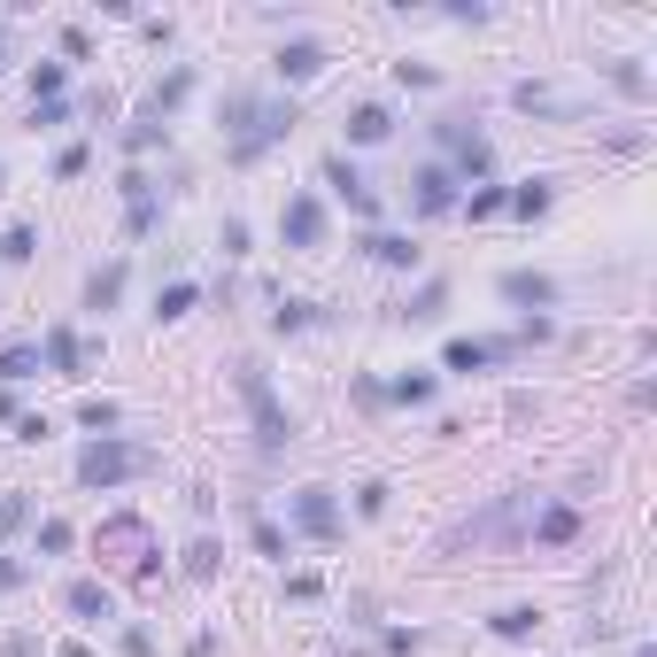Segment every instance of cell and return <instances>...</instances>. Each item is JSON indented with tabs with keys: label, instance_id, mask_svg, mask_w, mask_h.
I'll return each instance as SVG.
<instances>
[{
	"label": "cell",
	"instance_id": "7402d4cb",
	"mask_svg": "<svg viewBox=\"0 0 657 657\" xmlns=\"http://www.w3.org/2000/svg\"><path fill=\"white\" fill-rule=\"evenodd\" d=\"M47 364H39V340H8L0 348V387H16V379H39Z\"/></svg>",
	"mask_w": 657,
	"mask_h": 657
},
{
	"label": "cell",
	"instance_id": "7dc6e473",
	"mask_svg": "<svg viewBox=\"0 0 657 657\" xmlns=\"http://www.w3.org/2000/svg\"><path fill=\"white\" fill-rule=\"evenodd\" d=\"M23 588V557H0V596H16Z\"/></svg>",
	"mask_w": 657,
	"mask_h": 657
},
{
	"label": "cell",
	"instance_id": "3957f363",
	"mask_svg": "<svg viewBox=\"0 0 657 657\" xmlns=\"http://www.w3.org/2000/svg\"><path fill=\"white\" fill-rule=\"evenodd\" d=\"M232 387H240V402H248V418H256V449H263V457L295 449V410H279L271 371H263L256 356H240V364H232Z\"/></svg>",
	"mask_w": 657,
	"mask_h": 657
},
{
	"label": "cell",
	"instance_id": "836d02e7",
	"mask_svg": "<svg viewBox=\"0 0 657 657\" xmlns=\"http://www.w3.org/2000/svg\"><path fill=\"white\" fill-rule=\"evenodd\" d=\"M217 565H225L217 541H193V549H186V580H217Z\"/></svg>",
	"mask_w": 657,
	"mask_h": 657
},
{
	"label": "cell",
	"instance_id": "ffe728a7",
	"mask_svg": "<svg viewBox=\"0 0 657 657\" xmlns=\"http://www.w3.org/2000/svg\"><path fill=\"white\" fill-rule=\"evenodd\" d=\"M186 93H193V70H186V62H178V70H170L163 86H156V93H148V101H140V117H156V125H170V109H178V101H186Z\"/></svg>",
	"mask_w": 657,
	"mask_h": 657
},
{
	"label": "cell",
	"instance_id": "d4e9b609",
	"mask_svg": "<svg viewBox=\"0 0 657 657\" xmlns=\"http://www.w3.org/2000/svg\"><path fill=\"white\" fill-rule=\"evenodd\" d=\"M557 201V178H526V186H510V201L502 209H518V217H541Z\"/></svg>",
	"mask_w": 657,
	"mask_h": 657
},
{
	"label": "cell",
	"instance_id": "1f68e13d",
	"mask_svg": "<svg viewBox=\"0 0 657 657\" xmlns=\"http://www.w3.org/2000/svg\"><path fill=\"white\" fill-rule=\"evenodd\" d=\"M78 426H93V434H117V402H109V395H86V402H78Z\"/></svg>",
	"mask_w": 657,
	"mask_h": 657
},
{
	"label": "cell",
	"instance_id": "30bf717a",
	"mask_svg": "<svg viewBox=\"0 0 657 657\" xmlns=\"http://www.w3.org/2000/svg\"><path fill=\"white\" fill-rule=\"evenodd\" d=\"M340 132H348V148H379V140H395V109L387 101H356L340 117Z\"/></svg>",
	"mask_w": 657,
	"mask_h": 657
},
{
	"label": "cell",
	"instance_id": "cb8c5ba5",
	"mask_svg": "<svg viewBox=\"0 0 657 657\" xmlns=\"http://www.w3.org/2000/svg\"><path fill=\"white\" fill-rule=\"evenodd\" d=\"M23 86H31V109H39V101H62V86H70V62H31V78H23Z\"/></svg>",
	"mask_w": 657,
	"mask_h": 657
},
{
	"label": "cell",
	"instance_id": "52a82bcc",
	"mask_svg": "<svg viewBox=\"0 0 657 657\" xmlns=\"http://www.w3.org/2000/svg\"><path fill=\"white\" fill-rule=\"evenodd\" d=\"M434 132H441V148L457 156V170H465V178H488V170H495V148H488V132H480L472 117H441Z\"/></svg>",
	"mask_w": 657,
	"mask_h": 657
},
{
	"label": "cell",
	"instance_id": "816d5d0a",
	"mask_svg": "<svg viewBox=\"0 0 657 657\" xmlns=\"http://www.w3.org/2000/svg\"><path fill=\"white\" fill-rule=\"evenodd\" d=\"M643 657H650V650H643Z\"/></svg>",
	"mask_w": 657,
	"mask_h": 657
},
{
	"label": "cell",
	"instance_id": "5b68a950",
	"mask_svg": "<svg viewBox=\"0 0 657 657\" xmlns=\"http://www.w3.org/2000/svg\"><path fill=\"white\" fill-rule=\"evenodd\" d=\"M326 240H332L326 201H318V193H287V201H279V248H295V256H318Z\"/></svg>",
	"mask_w": 657,
	"mask_h": 657
},
{
	"label": "cell",
	"instance_id": "484cf974",
	"mask_svg": "<svg viewBox=\"0 0 657 657\" xmlns=\"http://www.w3.org/2000/svg\"><path fill=\"white\" fill-rule=\"evenodd\" d=\"M441 310H449V287H441V279H426V287H418V295L402 302V318H410V326H434Z\"/></svg>",
	"mask_w": 657,
	"mask_h": 657
},
{
	"label": "cell",
	"instance_id": "ba28073f",
	"mask_svg": "<svg viewBox=\"0 0 657 657\" xmlns=\"http://www.w3.org/2000/svg\"><path fill=\"white\" fill-rule=\"evenodd\" d=\"M326 47L318 39H279V54H271V70H279V86H310V78H326Z\"/></svg>",
	"mask_w": 657,
	"mask_h": 657
},
{
	"label": "cell",
	"instance_id": "c3c4849f",
	"mask_svg": "<svg viewBox=\"0 0 657 657\" xmlns=\"http://www.w3.org/2000/svg\"><path fill=\"white\" fill-rule=\"evenodd\" d=\"M0 418H23V410H16V395H8V387H0Z\"/></svg>",
	"mask_w": 657,
	"mask_h": 657
},
{
	"label": "cell",
	"instance_id": "d6a6232c",
	"mask_svg": "<svg viewBox=\"0 0 657 657\" xmlns=\"http://www.w3.org/2000/svg\"><path fill=\"white\" fill-rule=\"evenodd\" d=\"M140 541H148L140 518H109V526H101V549H140Z\"/></svg>",
	"mask_w": 657,
	"mask_h": 657
},
{
	"label": "cell",
	"instance_id": "e575fe53",
	"mask_svg": "<svg viewBox=\"0 0 657 657\" xmlns=\"http://www.w3.org/2000/svg\"><path fill=\"white\" fill-rule=\"evenodd\" d=\"M156 140H170V125H156V117H140V125H125V156H148Z\"/></svg>",
	"mask_w": 657,
	"mask_h": 657
},
{
	"label": "cell",
	"instance_id": "f907efd6",
	"mask_svg": "<svg viewBox=\"0 0 657 657\" xmlns=\"http://www.w3.org/2000/svg\"><path fill=\"white\" fill-rule=\"evenodd\" d=\"M0 178H8V170H0Z\"/></svg>",
	"mask_w": 657,
	"mask_h": 657
},
{
	"label": "cell",
	"instance_id": "7a4b0ae2",
	"mask_svg": "<svg viewBox=\"0 0 657 657\" xmlns=\"http://www.w3.org/2000/svg\"><path fill=\"white\" fill-rule=\"evenodd\" d=\"M534 526V488H510V495H495L488 510H472V518H457L449 534H441V557H488V549H510L518 534Z\"/></svg>",
	"mask_w": 657,
	"mask_h": 657
},
{
	"label": "cell",
	"instance_id": "7c38bea8",
	"mask_svg": "<svg viewBox=\"0 0 657 657\" xmlns=\"http://www.w3.org/2000/svg\"><path fill=\"white\" fill-rule=\"evenodd\" d=\"M326 186L348 201V209H356V217H379V193H371V178L348 163V156H326Z\"/></svg>",
	"mask_w": 657,
	"mask_h": 657
},
{
	"label": "cell",
	"instance_id": "2e32d148",
	"mask_svg": "<svg viewBox=\"0 0 657 657\" xmlns=\"http://www.w3.org/2000/svg\"><path fill=\"white\" fill-rule=\"evenodd\" d=\"M495 356H510V340H465V332H457V340L441 348V371H488Z\"/></svg>",
	"mask_w": 657,
	"mask_h": 657
},
{
	"label": "cell",
	"instance_id": "8fae6325",
	"mask_svg": "<svg viewBox=\"0 0 657 657\" xmlns=\"http://www.w3.org/2000/svg\"><path fill=\"white\" fill-rule=\"evenodd\" d=\"M495 295H502V302H518V310L534 318V310H549V302H557V279H549V271H502V279H495Z\"/></svg>",
	"mask_w": 657,
	"mask_h": 657
},
{
	"label": "cell",
	"instance_id": "4dcf8cb0",
	"mask_svg": "<svg viewBox=\"0 0 657 657\" xmlns=\"http://www.w3.org/2000/svg\"><path fill=\"white\" fill-rule=\"evenodd\" d=\"M318 326V302H279L271 310V332H310Z\"/></svg>",
	"mask_w": 657,
	"mask_h": 657
},
{
	"label": "cell",
	"instance_id": "e0dca14e",
	"mask_svg": "<svg viewBox=\"0 0 657 657\" xmlns=\"http://www.w3.org/2000/svg\"><path fill=\"white\" fill-rule=\"evenodd\" d=\"M434 395H441V371H426V364L395 371V387H387V402H402V410H426Z\"/></svg>",
	"mask_w": 657,
	"mask_h": 657
},
{
	"label": "cell",
	"instance_id": "d6986e66",
	"mask_svg": "<svg viewBox=\"0 0 657 657\" xmlns=\"http://www.w3.org/2000/svg\"><path fill=\"white\" fill-rule=\"evenodd\" d=\"M510 101H518L526 117H580V109H573V101H565L557 86H541V78H526V86H510Z\"/></svg>",
	"mask_w": 657,
	"mask_h": 657
},
{
	"label": "cell",
	"instance_id": "f546056e",
	"mask_svg": "<svg viewBox=\"0 0 657 657\" xmlns=\"http://www.w3.org/2000/svg\"><path fill=\"white\" fill-rule=\"evenodd\" d=\"M39 256V225H8L0 232V263H31Z\"/></svg>",
	"mask_w": 657,
	"mask_h": 657
},
{
	"label": "cell",
	"instance_id": "4fadbf2b",
	"mask_svg": "<svg viewBox=\"0 0 657 657\" xmlns=\"http://www.w3.org/2000/svg\"><path fill=\"white\" fill-rule=\"evenodd\" d=\"M39 364H47V371H62V379H78V371H86V340H78L70 326H47V340H39Z\"/></svg>",
	"mask_w": 657,
	"mask_h": 657
},
{
	"label": "cell",
	"instance_id": "7bdbcfd3",
	"mask_svg": "<svg viewBox=\"0 0 657 657\" xmlns=\"http://www.w3.org/2000/svg\"><path fill=\"white\" fill-rule=\"evenodd\" d=\"M217 248H225V256H248V225L225 217V225H217Z\"/></svg>",
	"mask_w": 657,
	"mask_h": 657
},
{
	"label": "cell",
	"instance_id": "d590c367",
	"mask_svg": "<svg viewBox=\"0 0 657 657\" xmlns=\"http://www.w3.org/2000/svg\"><path fill=\"white\" fill-rule=\"evenodd\" d=\"M156 225H163L156 193H148V201H125V232H132V240H140V232H156Z\"/></svg>",
	"mask_w": 657,
	"mask_h": 657
},
{
	"label": "cell",
	"instance_id": "ac0fdd59",
	"mask_svg": "<svg viewBox=\"0 0 657 657\" xmlns=\"http://www.w3.org/2000/svg\"><path fill=\"white\" fill-rule=\"evenodd\" d=\"M526 534H534L541 549H565V541L580 534V510H573V502H549V510H534V526H526Z\"/></svg>",
	"mask_w": 657,
	"mask_h": 657
},
{
	"label": "cell",
	"instance_id": "681fc988",
	"mask_svg": "<svg viewBox=\"0 0 657 657\" xmlns=\"http://www.w3.org/2000/svg\"><path fill=\"white\" fill-rule=\"evenodd\" d=\"M0 62H8V16H0Z\"/></svg>",
	"mask_w": 657,
	"mask_h": 657
},
{
	"label": "cell",
	"instance_id": "6da1fadb",
	"mask_svg": "<svg viewBox=\"0 0 657 657\" xmlns=\"http://www.w3.org/2000/svg\"><path fill=\"white\" fill-rule=\"evenodd\" d=\"M217 125H225V163L248 170V163H263V156L295 132V109H287V101H256V93H225Z\"/></svg>",
	"mask_w": 657,
	"mask_h": 657
},
{
	"label": "cell",
	"instance_id": "277c9868",
	"mask_svg": "<svg viewBox=\"0 0 657 657\" xmlns=\"http://www.w3.org/2000/svg\"><path fill=\"white\" fill-rule=\"evenodd\" d=\"M140 472H156V449H140V441L93 434V441L78 449V488H93V495L125 488V480H140Z\"/></svg>",
	"mask_w": 657,
	"mask_h": 657
},
{
	"label": "cell",
	"instance_id": "9a60e30c",
	"mask_svg": "<svg viewBox=\"0 0 657 657\" xmlns=\"http://www.w3.org/2000/svg\"><path fill=\"white\" fill-rule=\"evenodd\" d=\"M125 279H132L125 256H109L101 271H86V310H117V302H125Z\"/></svg>",
	"mask_w": 657,
	"mask_h": 657
},
{
	"label": "cell",
	"instance_id": "83f0119b",
	"mask_svg": "<svg viewBox=\"0 0 657 657\" xmlns=\"http://www.w3.org/2000/svg\"><path fill=\"white\" fill-rule=\"evenodd\" d=\"M502 201H510V186H472V193H465L457 209H465L472 225H488V217H502Z\"/></svg>",
	"mask_w": 657,
	"mask_h": 657
},
{
	"label": "cell",
	"instance_id": "8d00e7d4",
	"mask_svg": "<svg viewBox=\"0 0 657 657\" xmlns=\"http://www.w3.org/2000/svg\"><path fill=\"white\" fill-rule=\"evenodd\" d=\"M78 534H70V518H39V557H62Z\"/></svg>",
	"mask_w": 657,
	"mask_h": 657
},
{
	"label": "cell",
	"instance_id": "4316f807",
	"mask_svg": "<svg viewBox=\"0 0 657 657\" xmlns=\"http://www.w3.org/2000/svg\"><path fill=\"white\" fill-rule=\"evenodd\" d=\"M193 302H201V287H193V279H170L163 295H156V326H170V318H186Z\"/></svg>",
	"mask_w": 657,
	"mask_h": 657
},
{
	"label": "cell",
	"instance_id": "f6af8a7d",
	"mask_svg": "<svg viewBox=\"0 0 657 657\" xmlns=\"http://www.w3.org/2000/svg\"><path fill=\"white\" fill-rule=\"evenodd\" d=\"M47 434H54V426H47V418H39V410H23V418H16V441H31V449H39V441H47Z\"/></svg>",
	"mask_w": 657,
	"mask_h": 657
},
{
	"label": "cell",
	"instance_id": "8992f818",
	"mask_svg": "<svg viewBox=\"0 0 657 657\" xmlns=\"http://www.w3.org/2000/svg\"><path fill=\"white\" fill-rule=\"evenodd\" d=\"M287 526H295L302 541H340V534H348V518H340V495L318 488V480H310V488H295V495H287Z\"/></svg>",
	"mask_w": 657,
	"mask_h": 657
},
{
	"label": "cell",
	"instance_id": "f35d334b",
	"mask_svg": "<svg viewBox=\"0 0 657 657\" xmlns=\"http://www.w3.org/2000/svg\"><path fill=\"white\" fill-rule=\"evenodd\" d=\"M23 518H31V495H23V488H0V534H16Z\"/></svg>",
	"mask_w": 657,
	"mask_h": 657
},
{
	"label": "cell",
	"instance_id": "f1b7e54d",
	"mask_svg": "<svg viewBox=\"0 0 657 657\" xmlns=\"http://www.w3.org/2000/svg\"><path fill=\"white\" fill-rule=\"evenodd\" d=\"M604 78H611L627 101H650V70H643V62H604Z\"/></svg>",
	"mask_w": 657,
	"mask_h": 657
},
{
	"label": "cell",
	"instance_id": "5bb4252c",
	"mask_svg": "<svg viewBox=\"0 0 657 657\" xmlns=\"http://www.w3.org/2000/svg\"><path fill=\"white\" fill-rule=\"evenodd\" d=\"M356 248H364L371 263H387V271H418V240H410V232H364Z\"/></svg>",
	"mask_w": 657,
	"mask_h": 657
},
{
	"label": "cell",
	"instance_id": "60d3db41",
	"mask_svg": "<svg viewBox=\"0 0 657 657\" xmlns=\"http://www.w3.org/2000/svg\"><path fill=\"white\" fill-rule=\"evenodd\" d=\"M395 86H410V93H426V86H441V70H434V62H395Z\"/></svg>",
	"mask_w": 657,
	"mask_h": 657
},
{
	"label": "cell",
	"instance_id": "ee69618b",
	"mask_svg": "<svg viewBox=\"0 0 657 657\" xmlns=\"http://www.w3.org/2000/svg\"><path fill=\"white\" fill-rule=\"evenodd\" d=\"M62 54H70V62H86V54H93V31H86V23H70V31H62Z\"/></svg>",
	"mask_w": 657,
	"mask_h": 657
},
{
	"label": "cell",
	"instance_id": "44dd1931",
	"mask_svg": "<svg viewBox=\"0 0 657 657\" xmlns=\"http://www.w3.org/2000/svg\"><path fill=\"white\" fill-rule=\"evenodd\" d=\"M62 604H70V611H78V619H93V627H101V619H109V611H117V596H109V588H101V580H70V588H62Z\"/></svg>",
	"mask_w": 657,
	"mask_h": 657
},
{
	"label": "cell",
	"instance_id": "9c48e42d",
	"mask_svg": "<svg viewBox=\"0 0 657 657\" xmlns=\"http://www.w3.org/2000/svg\"><path fill=\"white\" fill-rule=\"evenodd\" d=\"M410 186H418V217H457V170H441V163H418L410 170Z\"/></svg>",
	"mask_w": 657,
	"mask_h": 657
},
{
	"label": "cell",
	"instance_id": "603a6c76",
	"mask_svg": "<svg viewBox=\"0 0 657 657\" xmlns=\"http://www.w3.org/2000/svg\"><path fill=\"white\" fill-rule=\"evenodd\" d=\"M488 627H495V635H502V643H534V627H541V611H534V604H502V611H495Z\"/></svg>",
	"mask_w": 657,
	"mask_h": 657
},
{
	"label": "cell",
	"instance_id": "b9f144b4",
	"mask_svg": "<svg viewBox=\"0 0 657 657\" xmlns=\"http://www.w3.org/2000/svg\"><path fill=\"white\" fill-rule=\"evenodd\" d=\"M54 125H70V101H39L31 109V132H54Z\"/></svg>",
	"mask_w": 657,
	"mask_h": 657
},
{
	"label": "cell",
	"instance_id": "74e56055",
	"mask_svg": "<svg viewBox=\"0 0 657 657\" xmlns=\"http://www.w3.org/2000/svg\"><path fill=\"white\" fill-rule=\"evenodd\" d=\"M248 534H256V549H263V557H287V534H279L263 510H248Z\"/></svg>",
	"mask_w": 657,
	"mask_h": 657
},
{
	"label": "cell",
	"instance_id": "ab89813d",
	"mask_svg": "<svg viewBox=\"0 0 657 657\" xmlns=\"http://www.w3.org/2000/svg\"><path fill=\"white\" fill-rule=\"evenodd\" d=\"M387 480H364V488H356V518H387Z\"/></svg>",
	"mask_w": 657,
	"mask_h": 657
},
{
	"label": "cell",
	"instance_id": "bcb514c9",
	"mask_svg": "<svg viewBox=\"0 0 657 657\" xmlns=\"http://www.w3.org/2000/svg\"><path fill=\"white\" fill-rule=\"evenodd\" d=\"M125 657H156V635L148 627H125Z\"/></svg>",
	"mask_w": 657,
	"mask_h": 657
}]
</instances>
